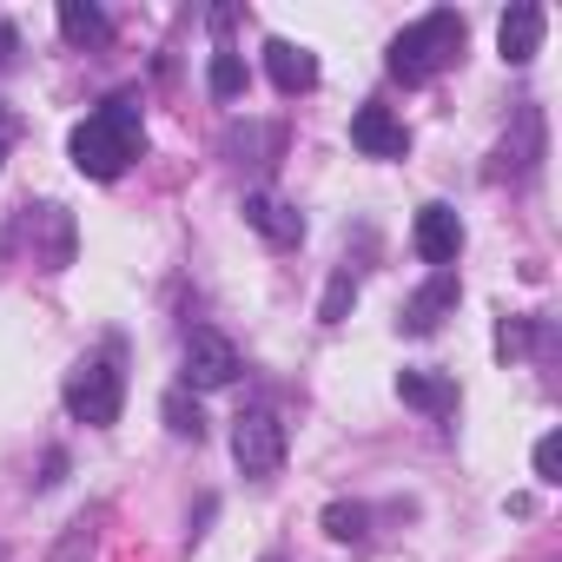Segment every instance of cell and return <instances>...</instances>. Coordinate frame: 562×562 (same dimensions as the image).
I'll return each mask as SVG.
<instances>
[{
    "label": "cell",
    "mask_w": 562,
    "mask_h": 562,
    "mask_svg": "<svg viewBox=\"0 0 562 562\" xmlns=\"http://www.w3.org/2000/svg\"><path fill=\"white\" fill-rule=\"evenodd\" d=\"M0 562H8V549H0Z\"/></svg>",
    "instance_id": "25"
},
{
    "label": "cell",
    "mask_w": 562,
    "mask_h": 562,
    "mask_svg": "<svg viewBox=\"0 0 562 562\" xmlns=\"http://www.w3.org/2000/svg\"><path fill=\"white\" fill-rule=\"evenodd\" d=\"M411 245H417V258H424V265L450 271V265H457V251H463V218H457L450 205H424V212H417V225H411Z\"/></svg>",
    "instance_id": "7"
},
{
    "label": "cell",
    "mask_w": 562,
    "mask_h": 562,
    "mask_svg": "<svg viewBox=\"0 0 562 562\" xmlns=\"http://www.w3.org/2000/svg\"><path fill=\"white\" fill-rule=\"evenodd\" d=\"M529 338H536V325H529V318H503L496 351H503V358H516V351H529Z\"/></svg>",
    "instance_id": "20"
},
{
    "label": "cell",
    "mask_w": 562,
    "mask_h": 562,
    "mask_svg": "<svg viewBox=\"0 0 562 562\" xmlns=\"http://www.w3.org/2000/svg\"><path fill=\"white\" fill-rule=\"evenodd\" d=\"M351 146L371 153V159H404L411 153V133H404V120L391 106H358L351 113Z\"/></svg>",
    "instance_id": "8"
},
{
    "label": "cell",
    "mask_w": 562,
    "mask_h": 562,
    "mask_svg": "<svg viewBox=\"0 0 562 562\" xmlns=\"http://www.w3.org/2000/svg\"><path fill=\"white\" fill-rule=\"evenodd\" d=\"M457 299H463V285H457V271H437L430 285H417L411 299H404V318H397V331L404 338H430L450 312H457Z\"/></svg>",
    "instance_id": "6"
},
{
    "label": "cell",
    "mask_w": 562,
    "mask_h": 562,
    "mask_svg": "<svg viewBox=\"0 0 562 562\" xmlns=\"http://www.w3.org/2000/svg\"><path fill=\"white\" fill-rule=\"evenodd\" d=\"M536 166H542V106H522V113H516V133L496 146V172L529 179Z\"/></svg>",
    "instance_id": "12"
},
{
    "label": "cell",
    "mask_w": 562,
    "mask_h": 562,
    "mask_svg": "<svg viewBox=\"0 0 562 562\" xmlns=\"http://www.w3.org/2000/svg\"><path fill=\"white\" fill-rule=\"evenodd\" d=\"M47 562H93V516H74V522L60 529V542H54Z\"/></svg>",
    "instance_id": "16"
},
{
    "label": "cell",
    "mask_w": 562,
    "mask_h": 562,
    "mask_svg": "<svg viewBox=\"0 0 562 562\" xmlns=\"http://www.w3.org/2000/svg\"><path fill=\"white\" fill-rule=\"evenodd\" d=\"M245 225H251L258 238H271V245H299V238H305L299 205H285L278 192H245Z\"/></svg>",
    "instance_id": "11"
},
{
    "label": "cell",
    "mask_w": 562,
    "mask_h": 562,
    "mask_svg": "<svg viewBox=\"0 0 562 562\" xmlns=\"http://www.w3.org/2000/svg\"><path fill=\"white\" fill-rule=\"evenodd\" d=\"M139 146H146V126H139V106L126 93H113L100 113H87L74 126V139H67V153H74V166L87 179H120L139 159Z\"/></svg>",
    "instance_id": "1"
},
{
    "label": "cell",
    "mask_w": 562,
    "mask_h": 562,
    "mask_svg": "<svg viewBox=\"0 0 562 562\" xmlns=\"http://www.w3.org/2000/svg\"><path fill=\"white\" fill-rule=\"evenodd\" d=\"M238 371H245V364H238V345H232L225 331L199 325V331L186 338V384H192V391H225Z\"/></svg>",
    "instance_id": "5"
},
{
    "label": "cell",
    "mask_w": 562,
    "mask_h": 562,
    "mask_svg": "<svg viewBox=\"0 0 562 562\" xmlns=\"http://www.w3.org/2000/svg\"><path fill=\"white\" fill-rule=\"evenodd\" d=\"M536 476L542 483H562V437H542L536 443Z\"/></svg>",
    "instance_id": "21"
},
{
    "label": "cell",
    "mask_w": 562,
    "mask_h": 562,
    "mask_svg": "<svg viewBox=\"0 0 562 562\" xmlns=\"http://www.w3.org/2000/svg\"><path fill=\"white\" fill-rule=\"evenodd\" d=\"M265 74L278 93H312L318 87V54L299 41H265Z\"/></svg>",
    "instance_id": "10"
},
{
    "label": "cell",
    "mask_w": 562,
    "mask_h": 562,
    "mask_svg": "<svg viewBox=\"0 0 562 562\" xmlns=\"http://www.w3.org/2000/svg\"><path fill=\"white\" fill-rule=\"evenodd\" d=\"M325 536H331V542H364V536H371V509H364V503H345V496L325 503Z\"/></svg>",
    "instance_id": "15"
},
{
    "label": "cell",
    "mask_w": 562,
    "mask_h": 562,
    "mask_svg": "<svg viewBox=\"0 0 562 562\" xmlns=\"http://www.w3.org/2000/svg\"><path fill=\"white\" fill-rule=\"evenodd\" d=\"M60 34H67L74 47H106V41H113V21H106L100 8H87V0H60Z\"/></svg>",
    "instance_id": "14"
},
{
    "label": "cell",
    "mask_w": 562,
    "mask_h": 562,
    "mask_svg": "<svg viewBox=\"0 0 562 562\" xmlns=\"http://www.w3.org/2000/svg\"><path fill=\"white\" fill-rule=\"evenodd\" d=\"M265 562H278V555H265Z\"/></svg>",
    "instance_id": "26"
},
{
    "label": "cell",
    "mask_w": 562,
    "mask_h": 562,
    "mask_svg": "<svg viewBox=\"0 0 562 562\" xmlns=\"http://www.w3.org/2000/svg\"><path fill=\"white\" fill-rule=\"evenodd\" d=\"M205 87H212L218 100H238V93H245V60H238V54H212Z\"/></svg>",
    "instance_id": "17"
},
{
    "label": "cell",
    "mask_w": 562,
    "mask_h": 562,
    "mask_svg": "<svg viewBox=\"0 0 562 562\" xmlns=\"http://www.w3.org/2000/svg\"><path fill=\"white\" fill-rule=\"evenodd\" d=\"M60 476H67V457H60V450H47V463H41V476H34V483H41V490H54Z\"/></svg>",
    "instance_id": "22"
},
{
    "label": "cell",
    "mask_w": 562,
    "mask_h": 562,
    "mask_svg": "<svg viewBox=\"0 0 562 562\" xmlns=\"http://www.w3.org/2000/svg\"><path fill=\"white\" fill-rule=\"evenodd\" d=\"M14 47H21V41H14V27L0 21V60H14Z\"/></svg>",
    "instance_id": "23"
},
{
    "label": "cell",
    "mask_w": 562,
    "mask_h": 562,
    "mask_svg": "<svg viewBox=\"0 0 562 562\" xmlns=\"http://www.w3.org/2000/svg\"><path fill=\"white\" fill-rule=\"evenodd\" d=\"M397 397L411 411H430V417H450L457 411V384L437 378V371H397Z\"/></svg>",
    "instance_id": "13"
},
{
    "label": "cell",
    "mask_w": 562,
    "mask_h": 562,
    "mask_svg": "<svg viewBox=\"0 0 562 562\" xmlns=\"http://www.w3.org/2000/svg\"><path fill=\"white\" fill-rule=\"evenodd\" d=\"M232 463L245 470V476H278V463H285V417L278 411H245L238 424H232Z\"/></svg>",
    "instance_id": "4"
},
{
    "label": "cell",
    "mask_w": 562,
    "mask_h": 562,
    "mask_svg": "<svg viewBox=\"0 0 562 562\" xmlns=\"http://www.w3.org/2000/svg\"><path fill=\"white\" fill-rule=\"evenodd\" d=\"M542 27H549V14L536 8V0H516V8L496 21V47H503V60H509V67H529L536 47H542Z\"/></svg>",
    "instance_id": "9"
},
{
    "label": "cell",
    "mask_w": 562,
    "mask_h": 562,
    "mask_svg": "<svg viewBox=\"0 0 562 562\" xmlns=\"http://www.w3.org/2000/svg\"><path fill=\"white\" fill-rule=\"evenodd\" d=\"M67 417L74 424H87V430H106V424H120V404H126V371H120V351L106 345V351H93V358H80L74 371H67Z\"/></svg>",
    "instance_id": "3"
},
{
    "label": "cell",
    "mask_w": 562,
    "mask_h": 562,
    "mask_svg": "<svg viewBox=\"0 0 562 562\" xmlns=\"http://www.w3.org/2000/svg\"><path fill=\"white\" fill-rule=\"evenodd\" d=\"M351 299H358V278H351V271H338V278H331V292H325V312H318V318H325V325H338Z\"/></svg>",
    "instance_id": "19"
},
{
    "label": "cell",
    "mask_w": 562,
    "mask_h": 562,
    "mask_svg": "<svg viewBox=\"0 0 562 562\" xmlns=\"http://www.w3.org/2000/svg\"><path fill=\"white\" fill-rule=\"evenodd\" d=\"M166 424H172V437H205V417H199V404H186V391H172L166 397Z\"/></svg>",
    "instance_id": "18"
},
{
    "label": "cell",
    "mask_w": 562,
    "mask_h": 562,
    "mask_svg": "<svg viewBox=\"0 0 562 562\" xmlns=\"http://www.w3.org/2000/svg\"><path fill=\"white\" fill-rule=\"evenodd\" d=\"M463 60V14H450V8H437V14H424V21H411L397 41H391V80H404V87H424V80H437L443 67H457Z\"/></svg>",
    "instance_id": "2"
},
{
    "label": "cell",
    "mask_w": 562,
    "mask_h": 562,
    "mask_svg": "<svg viewBox=\"0 0 562 562\" xmlns=\"http://www.w3.org/2000/svg\"><path fill=\"white\" fill-rule=\"evenodd\" d=\"M0 159H8V146H0Z\"/></svg>",
    "instance_id": "24"
}]
</instances>
